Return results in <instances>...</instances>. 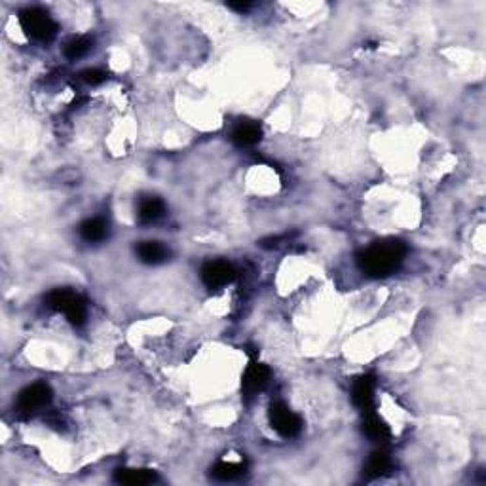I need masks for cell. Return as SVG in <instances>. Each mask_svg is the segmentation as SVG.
Listing matches in <instances>:
<instances>
[{
  "label": "cell",
  "mask_w": 486,
  "mask_h": 486,
  "mask_svg": "<svg viewBox=\"0 0 486 486\" xmlns=\"http://www.w3.org/2000/svg\"><path fill=\"white\" fill-rule=\"evenodd\" d=\"M263 137V129L255 121H242L237 124L234 133H232V141L236 143L237 147H253L261 141Z\"/></svg>",
  "instance_id": "10"
},
{
  "label": "cell",
  "mask_w": 486,
  "mask_h": 486,
  "mask_svg": "<svg viewBox=\"0 0 486 486\" xmlns=\"http://www.w3.org/2000/svg\"><path fill=\"white\" fill-rule=\"evenodd\" d=\"M245 473V467L234 461H218L211 469V477L217 480H236Z\"/></svg>",
  "instance_id": "16"
},
{
  "label": "cell",
  "mask_w": 486,
  "mask_h": 486,
  "mask_svg": "<svg viewBox=\"0 0 486 486\" xmlns=\"http://www.w3.org/2000/svg\"><path fill=\"white\" fill-rule=\"evenodd\" d=\"M156 473L150 469H118L114 473V480L120 485L145 486L156 482Z\"/></svg>",
  "instance_id": "11"
},
{
  "label": "cell",
  "mask_w": 486,
  "mask_h": 486,
  "mask_svg": "<svg viewBox=\"0 0 486 486\" xmlns=\"http://www.w3.org/2000/svg\"><path fill=\"white\" fill-rule=\"evenodd\" d=\"M228 8H232V10H237V12H247L251 8L249 2H239V4H234V2H230L228 4Z\"/></svg>",
  "instance_id": "19"
},
{
  "label": "cell",
  "mask_w": 486,
  "mask_h": 486,
  "mask_svg": "<svg viewBox=\"0 0 486 486\" xmlns=\"http://www.w3.org/2000/svg\"><path fill=\"white\" fill-rule=\"evenodd\" d=\"M80 78H82L86 84H90V86H99V84H103L107 80V72L101 71V69H88V71H84L82 74H80Z\"/></svg>",
  "instance_id": "18"
},
{
  "label": "cell",
  "mask_w": 486,
  "mask_h": 486,
  "mask_svg": "<svg viewBox=\"0 0 486 486\" xmlns=\"http://www.w3.org/2000/svg\"><path fill=\"white\" fill-rule=\"evenodd\" d=\"M51 403V390L50 386L37 382V384L27 386L25 390L21 391L15 401V412L21 418H31L40 410H44L48 405Z\"/></svg>",
  "instance_id": "4"
},
{
  "label": "cell",
  "mask_w": 486,
  "mask_h": 486,
  "mask_svg": "<svg viewBox=\"0 0 486 486\" xmlns=\"http://www.w3.org/2000/svg\"><path fill=\"white\" fill-rule=\"evenodd\" d=\"M270 380V369L263 363H251L247 367V371L243 374V397L251 399L255 397L258 391L263 390L264 386L268 384Z\"/></svg>",
  "instance_id": "7"
},
{
  "label": "cell",
  "mask_w": 486,
  "mask_h": 486,
  "mask_svg": "<svg viewBox=\"0 0 486 486\" xmlns=\"http://www.w3.org/2000/svg\"><path fill=\"white\" fill-rule=\"evenodd\" d=\"M270 423L272 428L280 433L282 437H291L298 435L302 429V420L298 416L294 414L293 410H289L283 403H274L270 407Z\"/></svg>",
  "instance_id": "5"
},
{
  "label": "cell",
  "mask_w": 486,
  "mask_h": 486,
  "mask_svg": "<svg viewBox=\"0 0 486 486\" xmlns=\"http://www.w3.org/2000/svg\"><path fill=\"white\" fill-rule=\"evenodd\" d=\"M48 306L55 312H63L67 315V320L71 321L72 325H84L86 323V302L78 293L69 291V289H55L48 294Z\"/></svg>",
  "instance_id": "3"
},
{
  "label": "cell",
  "mask_w": 486,
  "mask_h": 486,
  "mask_svg": "<svg viewBox=\"0 0 486 486\" xmlns=\"http://www.w3.org/2000/svg\"><path fill=\"white\" fill-rule=\"evenodd\" d=\"M407 255V247L401 242H378L357 255L361 272L371 277H386L393 274Z\"/></svg>",
  "instance_id": "1"
},
{
  "label": "cell",
  "mask_w": 486,
  "mask_h": 486,
  "mask_svg": "<svg viewBox=\"0 0 486 486\" xmlns=\"http://www.w3.org/2000/svg\"><path fill=\"white\" fill-rule=\"evenodd\" d=\"M21 29L29 39L37 42H50L58 34V23L42 8H25L20 13Z\"/></svg>",
  "instance_id": "2"
},
{
  "label": "cell",
  "mask_w": 486,
  "mask_h": 486,
  "mask_svg": "<svg viewBox=\"0 0 486 486\" xmlns=\"http://www.w3.org/2000/svg\"><path fill=\"white\" fill-rule=\"evenodd\" d=\"M137 256L145 264H162L169 258V249L160 242H143L137 245Z\"/></svg>",
  "instance_id": "9"
},
{
  "label": "cell",
  "mask_w": 486,
  "mask_h": 486,
  "mask_svg": "<svg viewBox=\"0 0 486 486\" xmlns=\"http://www.w3.org/2000/svg\"><path fill=\"white\" fill-rule=\"evenodd\" d=\"M388 469H390V458H388L386 452L378 450V452H372L369 461H367V466H364V475H367L369 479H376L380 475H384Z\"/></svg>",
  "instance_id": "17"
},
{
  "label": "cell",
  "mask_w": 486,
  "mask_h": 486,
  "mask_svg": "<svg viewBox=\"0 0 486 486\" xmlns=\"http://www.w3.org/2000/svg\"><path fill=\"white\" fill-rule=\"evenodd\" d=\"M367 412H369V414H367L363 423V431L367 433V437H371L372 441H386V439L390 437L388 426H386L374 412H371V410H367Z\"/></svg>",
  "instance_id": "14"
},
{
  "label": "cell",
  "mask_w": 486,
  "mask_h": 486,
  "mask_svg": "<svg viewBox=\"0 0 486 486\" xmlns=\"http://www.w3.org/2000/svg\"><path fill=\"white\" fill-rule=\"evenodd\" d=\"M236 277V270L234 266L224 261H215V263H207L202 268V280L209 289H218L234 282Z\"/></svg>",
  "instance_id": "6"
},
{
  "label": "cell",
  "mask_w": 486,
  "mask_h": 486,
  "mask_svg": "<svg viewBox=\"0 0 486 486\" xmlns=\"http://www.w3.org/2000/svg\"><path fill=\"white\" fill-rule=\"evenodd\" d=\"M80 236L90 243L103 242L105 237L109 236V224L101 217L88 218L80 224Z\"/></svg>",
  "instance_id": "13"
},
{
  "label": "cell",
  "mask_w": 486,
  "mask_h": 486,
  "mask_svg": "<svg viewBox=\"0 0 486 486\" xmlns=\"http://www.w3.org/2000/svg\"><path fill=\"white\" fill-rule=\"evenodd\" d=\"M91 48H93V39L91 37H86V34L84 37H74L65 46V58L77 61V59L84 58Z\"/></svg>",
  "instance_id": "15"
},
{
  "label": "cell",
  "mask_w": 486,
  "mask_h": 486,
  "mask_svg": "<svg viewBox=\"0 0 486 486\" xmlns=\"http://www.w3.org/2000/svg\"><path fill=\"white\" fill-rule=\"evenodd\" d=\"M139 218L141 223H156L158 218L164 217L166 213V204L158 196H145L139 202Z\"/></svg>",
  "instance_id": "12"
},
{
  "label": "cell",
  "mask_w": 486,
  "mask_h": 486,
  "mask_svg": "<svg viewBox=\"0 0 486 486\" xmlns=\"http://www.w3.org/2000/svg\"><path fill=\"white\" fill-rule=\"evenodd\" d=\"M352 399L355 407L361 410H371L372 403H374V378L372 376H361L353 384Z\"/></svg>",
  "instance_id": "8"
}]
</instances>
